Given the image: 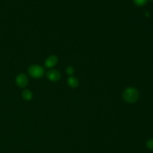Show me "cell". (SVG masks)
Listing matches in <instances>:
<instances>
[{"label":"cell","mask_w":153,"mask_h":153,"mask_svg":"<svg viewBox=\"0 0 153 153\" xmlns=\"http://www.w3.org/2000/svg\"><path fill=\"white\" fill-rule=\"evenodd\" d=\"M122 96L123 99L127 102L134 103L138 100L139 93L135 88L128 87L124 90Z\"/></svg>","instance_id":"6da1fadb"},{"label":"cell","mask_w":153,"mask_h":153,"mask_svg":"<svg viewBox=\"0 0 153 153\" xmlns=\"http://www.w3.org/2000/svg\"><path fill=\"white\" fill-rule=\"evenodd\" d=\"M28 73L29 75L35 78H39L42 77L44 75V71L43 68L37 65L31 66L28 69Z\"/></svg>","instance_id":"7a4b0ae2"},{"label":"cell","mask_w":153,"mask_h":153,"mask_svg":"<svg viewBox=\"0 0 153 153\" xmlns=\"http://www.w3.org/2000/svg\"><path fill=\"white\" fill-rule=\"evenodd\" d=\"M16 82L17 86L21 88L26 87L28 83V79L27 76L24 74H19L16 78Z\"/></svg>","instance_id":"3957f363"},{"label":"cell","mask_w":153,"mask_h":153,"mask_svg":"<svg viewBox=\"0 0 153 153\" xmlns=\"http://www.w3.org/2000/svg\"><path fill=\"white\" fill-rule=\"evenodd\" d=\"M47 78L52 81H57L61 78L60 73L56 69H52L47 74Z\"/></svg>","instance_id":"277c9868"},{"label":"cell","mask_w":153,"mask_h":153,"mask_svg":"<svg viewBox=\"0 0 153 153\" xmlns=\"http://www.w3.org/2000/svg\"><path fill=\"white\" fill-rule=\"evenodd\" d=\"M57 62H58V59L57 57L55 55H52L49 56L48 58L46 59L44 65L46 68H50L54 67L56 64Z\"/></svg>","instance_id":"5b68a950"},{"label":"cell","mask_w":153,"mask_h":153,"mask_svg":"<svg viewBox=\"0 0 153 153\" xmlns=\"http://www.w3.org/2000/svg\"><path fill=\"white\" fill-rule=\"evenodd\" d=\"M68 84L73 88H75L76 87H77L78 85V81L75 77L74 76H71V77H69L67 80Z\"/></svg>","instance_id":"8992f818"},{"label":"cell","mask_w":153,"mask_h":153,"mask_svg":"<svg viewBox=\"0 0 153 153\" xmlns=\"http://www.w3.org/2000/svg\"><path fill=\"white\" fill-rule=\"evenodd\" d=\"M22 97L23 98L26 100H29L33 98V93L28 89L24 90L22 92Z\"/></svg>","instance_id":"52a82bcc"},{"label":"cell","mask_w":153,"mask_h":153,"mask_svg":"<svg viewBox=\"0 0 153 153\" xmlns=\"http://www.w3.org/2000/svg\"><path fill=\"white\" fill-rule=\"evenodd\" d=\"M148 0H133V2L138 6H143L147 3Z\"/></svg>","instance_id":"ba28073f"},{"label":"cell","mask_w":153,"mask_h":153,"mask_svg":"<svg viewBox=\"0 0 153 153\" xmlns=\"http://www.w3.org/2000/svg\"><path fill=\"white\" fill-rule=\"evenodd\" d=\"M146 146L148 149L153 150V139H150L148 140L146 143Z\"/></svg>","instance_id":"9c48e42d"},{"label":"cell","mask_w":153,"mask_h":153,"mask_svg":"<svg viewBox=\"0 0 153 153\" xmlns=\"http://www.w3.org/2000/svg\"><path fill=\"white\" fill-rule=\"evenodd\" d=\"M67 73L68 75H73L74 73V69L72 67H68L67 68Z\"/></svg>","instance_id":"30bf717a"}]
</instances>
